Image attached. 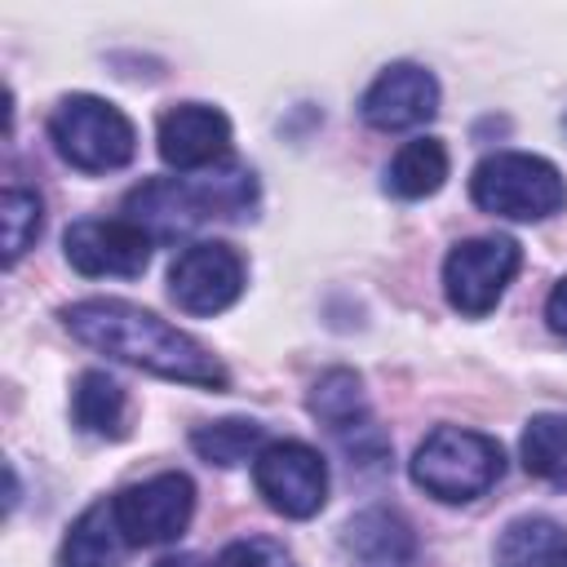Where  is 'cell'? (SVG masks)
<instances>
[{
  "instance_id": "cell-1",
  "label": "cell",
  "mask_w": 567,
  "mask_h": 567,
  "mask_svg": "<svg viewBox=\"0 0 567 567\" xmlns=\"http://www.w3.org/2000/svg\"><path fill=\"white\" fill-rule=\"evenodd\" d=\"M62 323L75 341H84L97 354H111L120 363L146 368L164 381L182 385H204V390H226V368L182 328L164 323L159 315L120 301V297H89L62 310Z\"/></svg>"
},
{
  "instance_id": "cell-2",
  "label": "cell",
  "mask_w": 567,
  "mask_h": 567,
  "mask_svg": "<svg viewBox=\"0 0 567 567\" xmlns=\"http://www.w3.org/2000/svg\"><path fill=\"white\" fill-rule=\"evenodd\" d=\"M257 204V177L244 164H217L199 177H151L128 190L124 213L155 244L186 239L204 221L248 217Z\"/></svg>"
},
{
  "instance_id": "cell-3",
  "label": "cell",
  "mask_w": 567,
  "mask_h": 567,
  "mask_svg": "<svg viewBox=\"0 0 567 567\" xmlns=\"http://www.w3.org/2000/svg\"><path fill=\"white\" fill-rule=\"evenodd\" d=\"M505 474V452L496 439L461 425H439L412 452V483L443 505H465L492 492Z\"/></svg>"
},
{
  "instance_id": "cell-4",
  "label": "cell",
  "mask_w": 567,
  "mask_h": 567,
  "mask_svg": "<svg viewBox=\"0 0 567 567\" xmlns=\"http://www.w3.org/2000/svg\"><path fill=\"white\" fill-rule=\"evenodd\" d=\"M470 195L483 213H496V217H509V221H545V217L563 213L567 182L540 155L496 151L474 168Z\"/></svg>"
},
{
  "instance_id": "cell-5",
  "label": "cell",
  "mask_w": 567,
  "mask_h": 567,
  "mask_svg": "<svg viewBox=\"0 0 567 567\" xmlns=\"http://www.w3.org/2000/svg\"><path fill=\"white\" fill-rule=\"evenodd\" d=\"M49 137L58 146V155L80 168V173H111L124 168L137 151V133L133 120L93 93H71L53 106L49 115Z\"/></svg>"
},
{
  "instance_id": "cell-6",
  "label": "cell",
  "mask_w": 567,
  "mask_h": 567,
  "mask_svg": "<svg viewBox=\"0 0 567 567\" xmlns=\"http://www.w3.org/2000/svg\"><path fill=\"white\" fill-rule=\"evenodd\" d=\"M518 266H523V248L509 235L461 239L443 261V292L452 310H461L465 319H483L505 297Z\"/></svg>"
},
{
  "instance_id": "cell-7",
  "label": "cell",
  "mask_w": 567,
  "mask_h": 567,
  "mask_svg": "<svg viewBox=\"0 0 567 567\" xmlns=\"http://www.w3.org/2000/svg\"><path fill=\"white\" fill-rule=\"evenodd\" d=\"M310 412L328 425V434L337 439V447L350 456V465L359 470H385L390 461V439L381 434V425L368 412L363 399V381L350 368H332L315 381L310 390Z\"/></svg>"
},
{
  "instance_id": "cell-8",
  "label": "cell",
  "mask_w": 567,
  "mask_h": 567,
  "mask_svg": "<svg viewBox=\"0 0 567 567\" xmlns=\"http://www.w3.org/2000/svg\"><path fill=\"white\" fill-rule=\"evenodd\" d=\"M252 483L284 518H310L328 501V465L310 443L279 439L252 456Z\"/></svg>"
},
{
  "instance_id": "cell-9",
  "label": "cell",
  "mask_w": 567,
  "mask_h": 567,
  "mask_svg": "<svg viewBox=\"0 0 567 567\" xmlns=\"http://www.w3.org/2000/svg\"><path fill=\"white\" fill-rule=\"evenodd\" d=\"M111 501H115V518H120L128 549L133 545H168L186 532V523L195 514V483L182 470H168V474L124 487Z\"/></svg>"
},
{
  "instance_id": "cell-10",
  "label": "cell",
  "mask_w": 567,
  "mask_h": 567,
  "mask_svg": "<svg viewBox=\"0 0 567 567\" xmlns=\"http://www.w3.org/2000/svg\"><path fill=\"white\" fill-rule=\"evenodd\" d=\"M151 248H155V239L142 226H133L128 217H111V221L84 217V221H71L62 235L66 261L89 279H102V275L137 279L151 261Z\"/></svg>"
},
{
  "instance_id": "cell-11",
  "label": "cell",
  "mask_w": 567,
  "mask_h": 567,
  "mask_svg": "<svg viewBox=\"0 0 567 567\" xmlns=\"http://www.w3.org/2000/svg\"><path fill=\"white\" fill-rule=\"evenodd\" d=\"M239 292H244V261L230 244H217V239L182 248L168 270V297L186 315H217L235 306Z\"/></svg>"
},
{
  "instance_id": "cell-12",
  "label": "cell",
  "mask_w": 567,
  "mask_h": 567,
  "mask_svg": "<svg viewBox=\"0 0 567 567\" xmlns=\"http://www.w3.org/2000/svg\"><path fill=\"white\" fill-rule=\"evenodd\" d=\"M155 142H159V159L177 173L217 168L230 155V120L217 106L182 102V106H168L159 115Z\"/></svg>"
},
{
  "instance_id": "cell-13",
  "label": "cell",
  "mask_w": 567,
  "mask_h": 567,
  "mask_svg": "<svg viewBox=\"0 0 567 567\" xmlns=\"http://www.w3.org/2000/svg\"><path fill=\"white\" fill-rule=\"evenodd\" d=\"M359 111L381 133L416 128V124L434 120V111H439V80L416 62H394L368 84Z\"/></svg>"
},
{
  "instance_id": "cell-14",
  "label": "cell",
  "mask_w": 567,
  "mask_h": 567,
  "mask_svg": "<svg viewBox=\"0 0 567 567\" xmlns=\"http://www.w3.org/2000/svg\"><path fill=\"white\" fill-rule=\"evenodd\" d=\"M346 554L359 567H412L416 532L399 509L372 505V509H359L346 523Z\"/></svg>"
},
{
  "instance_id": "cell-15",
  "label": "cell",
  "mask_w": 567,
  "mask_h": 567,
  "mask_svg": "<svg viewBox=\"0 0 567 567\" xmlns=\"http://www.w3.org/2000/svg\"><path fill=\"white\" fill-rule=\"evenodd\" d=\"M128 540L115 518V501H93L66 532L58 563L62 567H120Z\"/></svg>"
},
{
  "instance_id": "cell-16",
  "label": "cell",
  "mask_w": 567,
  "mask_h": 567,
  "mask_svg": "<svg viewBox=\"0 0 567 567\" xmlns=\"http://www.w3.org/2000/svg\"><path fill=\"white\" fill-rule=\"evenodd\" d=\"M563 558H567V527L545 514L514 518L496 540V567H554Z\"/></svg>"
},
{
  "instance_id": "cell-17",
  "label": "cell",
  "mask_w": 567,
  "mask_h": 567,
  "mask_svg": "<svg viewBox=\"0 0 567 567\" xmlns=\"http://www.w3.org/2000/svg\"><path fill=\"white\" fill-rule=\"evenodd\" d=\"M447 182V146L439 137H412L385 168V190L399 199H425Z\"/></svg>"
},
{
  "instance_id": "cell-18",
  "label": "cell",
  "mask_w": 567,
  "mask_h": 567,
  "mask_svg": "<svg viewBox=\"0 0 567 567\" xmlns=\"http://www.w3.org/2000/svg\"><path fill=\"white\" fill-rule=\"evenodd\" d=\"M124 412H128V399L124 390L106 377V372H84L75 381V394H71V416L84 434H97V439H120L124 434Z\"/></svg>"
},
{
  "instance_id": "cell-19",
  "label": "cell",
  "mask_w": 567,
  "mask_h": 567,
  "mask_svg": "<svg viewBox=\"0 0 567 567\" xmlns=\"http://www.w3.org/2000/svg\"><path fill=\"white\" fill-rule=\"evenodd\" d=\"M261 439H266V430H261L257 421H248V416H226V421H213V425L190 430V452H195L199 461H208V465L230 470V465L257 456V452H261Z\"/></svg>"
},
{
  "instance_id": "cell-20",
  "label": "cell",
  "mask_w": 567,
  "mask_h": 567,
  "mask_svg": "<svg viewBox=\"0 0 567 567\" xmlns=\"http://www.w3.org/2000/svg\"><path fill=\"white\" fill-rule=\"evenodd\" d=\"M523 465L545 483H567V412H540L523 430Z\"/></svg>"
},
{
  "instance_id": "cell-21",
  "label": "cell",
  "mask_w": 567,
  "mask_h": 567,
  "mask_svg": "<svg viewBox=\"0 0 567 567\" xmlns=\"http://www.w3.org/2000/svg\"><path fill=\"white\" fill-rule=\"evenodd\" d=\"M0 213H4V266H13V261L40 239L44 204H40V195L27 190V186H4Z\"/></svg>"
},
{
  "instance_id": "cell-22",
  "label": "cell",
  "mask_w": 567,
  "mask_h": 567,
  "mask_svg": "<svg viewBox=\"0 0 567 567\" xmlns=\"http://www.w3.org/2000/svg\"><path fill=\"white\" fill-rule=\"evenodd\" d=\"M213 567H292V554L270 536H244L230 540Z\"/></svg>"
},
{
  "instance_id": "cell-23",
  "label": "cell",
  "mask_w": 567,
  "mask_h": 567,
  "mask_svg": "<svg viewBox=\"0 0 567 567\" xmlns=\"http://www.w3.org/2000/svg\"><path fill=\"white\" fill-rule=\"evenodd\" d=\"M545 323H549V332H558L567 341V275L554 284V292L545 301Z\"/></svg>"
},
{
  "instance_id": "cell-24",
  "label": "cell",
  "mask_w": 567,
  "mask_h": 567,
  "mask_svg": "<svg viewBox=\"0 0 567 567\" xmlns=\"http://www.w3.org/2000/svg\"><path fill=\"white\" fill-rule=\"evenodd\" d=\"M151 567H213V563H204L199 554H168V558H159Z\"/></svg>"
},
{
  "instance_id": "cell-25",
  "label": "cell",
  "mask_w": 567,
  "mask_h": 567,
  "mask_svg": "<svg viewBox=\"0 0 567 567\" xmlns=\"http://www.w3.org/2000/svg\"><path fill=\"white\" fill-rule=\"evenodd\" d=\"M554 567H567V558H563V563H554Z\"/></svg>"
},
{
  "instance_id": "cell-26",
  "label": "cell",
  "mask_w": 567,
  "mask_h": 567,
  "mask_svg": "<svg viewBox=\"0 0 567 567\" xmlns=\"http://www.w3.org/2000/svg\"><path fill=\"white\" fill-rule=\"evenodd\" d=\"M563 124H567V120H563Z\"/></svg>"
}]
</instances>
